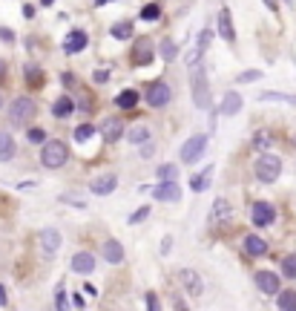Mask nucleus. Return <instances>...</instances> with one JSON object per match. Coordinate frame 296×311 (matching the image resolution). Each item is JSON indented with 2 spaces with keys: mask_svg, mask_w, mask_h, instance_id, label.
<instances>
[{
  "mask_svg": "<svg viewBox=\"0 0 296 311\" xmlns=\"http://www.w3.org/2000/svg\"><path fill=\"white\" fill-rule=\"evenodd\" d=\"M69 161V147L66 142H58V139H49L44 142V150H40V164L49 170H58Z\"/></svg>",
  "mask_w": 296,
  "mask_h": 311,
  "instance_id": "1",
  "label": "nucleus"
},
{
  "mask_svg": "<svg viewBox=\"0 0 296 311\" xmlns=\"http://www.w3.org/2000/svg\"><path fill=\"white\" fill-rule=\"evenodd\" d=\"M9 124L12 127H26L32 118L37 116V104L32 101V98H26V95H20V98H15L9 104Z\"/></svg>",
  "mask_w": 296,
  "mask_h": 311,
  "instance_id": "2",
  "label": "nucleus"
},
{
  "mask_svg": "<svg viewBox=\"0 0 296 311\" xmlns=\"http://www.w3.org/2000/svg\"><path fill=\"white\" fill-rule=\"evenodd\" d=\"M253 170H256V179H259L262 185H273L282 176V159L273 156V153H265V156L256 159V167Z\"/></svg>",
  "mask_w": 296,
  "mask_h": 311,
  "instance_id": "3",
  "label": "nucleus"
},
{
  "mask_svg": "<svg viewBox=\"0 0 296 311\" xmlns=\"http://www.w3.org/2000/svg\"><path fill=\"white\" fill-rule=\"evenodd\" d=\"M193 101L198 110L210 107V87H207V70L204 63H196V75H193Z\"/></svg>",
  "mask_w": 296,
  "mask_h": 311,
  "instance_id": "4",
  "label": "nucleus"
},
{
  "mask_svg": "<svg viewBox=\"0 0 296 311\" xmlns=\"http://www.w3.org/2000/svg\"><path fill=\"white\" fill-rule=\"evenodd\" d=\"M144 98H147V104L153 110H161L170 104V98H173V89L167 81H155V84H150L147 87V92H144Z\"/></svg>",
  "mask_w": 296,
  "mask_h": 311,
  "instance_id": "5",
  "label": "nucleus"
},
{
  "mask_svg": "<svg viewBox=\"0 0 296 311\" xmlns=\"http://www.w3.org/2000/svg\"><path fill=\"white\" fill-rule=\"evenodd\" d=\"M207 150V135H190L184 147H181V161L184 164H196Z\"/></svg>",
  "mask_w": 296,
  "mask_h": 311,
  "instance_id": "6",
  "label": "nucleus"
},
{
  "mask_svg": "<svg viewBox=\"0 0 296 311\" xmlns=\"http://www.w3.org/2000/svg\"><path fill=\"white\" fill-rule=\"evenodd\" d=\"M250 219H253V225H256V228H268V225L276 222V208H273L270 202H253Z\"/></svg>",
  "mask_w": 296,
  "mask_h": 311,
  "instance_id": "7",
  "label": "nucleus"
},
{
  "mask_svg": "<svg viewBox=\"0 0 296 311\" xmlns=\"http://www.w3.org/2000/svg\"><path fill=\"white\" fill-rule=\"evenodd\" d=\"M210 41H213V29L204 26V29H201V35H198V41H196V46H193V49L187 52V66H196V63H201V58H204Z\"/></svg>",
  "mask_w": 296,
  "mask_h": 311,
  "instance_id": "8",
  "label": "nucleus"
},
{
  "mask_svg": "<svg viewBox=\"0 0 296 311\" xmlns=\"http://www.w3.org/2000/svg\"><path fill=\"white\" fill-rule=\"evenodd\" d=\"M153 58H155V52H153V41H150V38L135 41V46H133V63L135 66H150Z\"/></svg>",
  "mask_w": 296,
  "mask_h": 311,
  "instance_id": "9",
  "label": "nucleus"
},
{
  "mask_svg": "<svg viewBox=\"0 0 296 311\" xmlns=\"http://www.w3.org/2000/svg\"><path fill=\"white\" fill-rule=\"evenodd\" d=\"M179 283L184 285V291H187L190 297H201V291H204V285H201V277H198L193 268H184V271H179Z\"/></svg>",
  "mask_w": 296,
  "mask_h": 311,
  "instance_id": "10",
  "label": "nucleus"
},
{
  "mask_svg": "<svg viewBox=\"0 0 296 311\" xmlns=\"http://www.w3.org/2000/svg\"><path fill=\"white\" fill-rule=\"evenodd\" d=\"M87 44H90L87 32H83V29H72L69 35H66V41H63V52L66 55H78V52L87 49Z\"/></svg>",
  "mask_w": 296,
  "mask_h": 311,
  "instance_id": "11",
  "label": "nucleus"
},
{
  "mask_svg": "<svg viewBox=\"0 0 296 311\" xmlns=\"http://www.w3.org/2000/svg\"><path fill=\"white\" fill-rule=\"evenodd\" d=\"M153 196L158 202H179L181 187H179V182H158V185L153 187Z\"/></svg>",
  "mask_w": 296,
  "mask_h": 311,
  "instance_id": "12",
  "label": "nucleus"
},
{
  "mask_svg": "<svg viewBox=\"0 0 296 311\" xmlns=\"http://www.w3.org/2000/svg\"><path fill=\"white\" fill-rule=\"evenodd\" d=\"M227 219H233V204L227 202V199H216L213 211H210V216H207V222L222 225V222H227Z\"/></svg>",
  "mask_w": 296,
  "mask_h": 311,
  "instance_id": "13",
  "label": "nucleus"
},
{
  "mask_svg": "<svg viewBox=\"0 0 296 311\" xmlns=\"http://www.w3.org/2000/svg\"><path fill=\"white\" fill-rule=\"evenodd\" d=\"M69 268L75 271V274H92V271H95V254H90V251H78V254L72 257Z\"/></svg>",
  "mask_w": 296,
  "mask_h": 311,
  "instance_id": "14",
  "label": "nucleus"
},
{
  "mask_svg": "<svg viewBox=\"0 0 296 311\" xmlns=\"http://www.w3.org/2000/svg\"><path fill=\"white\" fill-rule=\"evenodd\" d=\"M98 133L104 135L107 142H118V139L124 135V124H121V118H118V116L104 118V121H101V127H98Z\"/></svg>",
  "mask_w": 296,
  "mask_h": 311,
  "instance_id": "15",
  "label": "nucleus"
},
{
  "mask_svg": "<svg viewBox=\"0 0 296 311\" xmlns=\"http://www.w3.org/2000/svg\"><path fill=\"white\" fill-rule=\"evenodd\" d=\"M115 187H118V176H115V173H107V176H98V179H95V182L90 185V190L95 196H109Z\"/></svg>",
  "mask_w": 296,
  "mask_h": 311,
  "instance_id": "16",
  "label": "nucleus"
},
{
  "mask_svg": "<svg viewBox=\"0 0 296 311\" xmlns=\"http://www.w3.org/2000/svg\"><path fill=\"white\" fill-rule=\"evenodd\" d=\"M40 248L46 254H58L61 251V231L58 228H44L40 231Z\"/></svg>",
  "mask_w": 296,
  "mask_h": 311,
  "instance_id": "17",
  "label": "nucleus"
},
{
  "mask_svg": "<svg viewBox=\"0 0 296 311\" xmlns=\"http://www.w3.org/2000/svg\"><path fill=\"white\" fill-rule=\"evenodd\" d=\"M23 81H26L32 89H44V84H46V72L37 66V63H26L23 66Z\"/></svg>",
  "mask_w": 296,
  "mask_h": 311,
  "instance_id": "18",
  "label": "nucleus"
},
{
  "mask_svg": "<svg viewBox=\"0 0 296 311\" xmlns=\"http://www.w3.org/2000/svg\"><path fill=\"white\" fill-rule=\"evenodd\" d=\"M256 285L265 294H279V274H273V271H256Z\"/></svg>",
  "mask_w": 296,
  "mask_h": 311,
  "instance_id": "19",
  "label": "nucleus"
},
{
  "mask_svg": "<svg viewBox=\"0 0 296 311\" xmlns=\"http://www.w3.org/2000/svg\"><path fill=\"white\" fill-rule=\"evenodd\" d=\"M78 110V104L72 101V95H61V98H55V104H52V116L55 118H69L72 113Z\"/></svg>",
  "mask_w": 296,
  "mask_h": 311,
  "instance_id": "20",
  "label": "nucleus"
},
{
  "mask_svg": "<svg viewBox=\"0 0 296 311\" xmlns=\"http://www.w3.org/2000/svg\"><path fill=\"white\" fill-rule=\"evenodd\" d=\"M219 35L225 38L227 44H236V29H233V20H230V9L219 12Z\"/></svg>",
  "mask_w": 296,
  "mask_h": 311,
  "instance_id": "21",
  "label": "nucleus"
},
{
  "mask_svg": "<svg viewBox=\"0 0 296 311\" xmlns=\"http://www.w3.org/2000/svg\"><path fill=\"white\" fill-rule=\"evenodd\" d=\"M104 259L112 262V265H121L124 262V245L118 239H107L104 242Z\"/></svg>",
  "mask_w": 296,
  "mask_h": 311,
  "instance_id": "22",
  "label": "nucleus"
},
{
  "mask_svg": "<svg viewBox=\"0 0 296 311\" xmlns=\"http://www.w3.org/2000/svg\"><path fill=\"white\" fill-rule=\"evenodd\" d=\"M244 254L247 257H265L268 254V242L262 236H256V233H250V236H244Z\"/></svg>",
  "mask_w": 296,
  "mask_h": 311,
  "instance_id": "23",
  "label": "nucleus"
},
{
  "mask_svg": "<svg viewBox=\"0 0 296 311\" xmlns=\"http://www.w3.org/2000/svg\"><path fill=\"white\" fill-rule=\"evenodd\" d=\"M141 101V92L138 89H124L115 95V107L118 110H135V104Z\"/></svg>",
  "mask_w": 296,
  "mask_h": 311,
  "instance_id": "24",
  "label": "nucleus"
},
{
  "mask_svg": "<svg viewBox=\"0 0 296 311\" xmlns=\"http://www.w3.org/2000/svg\"><path fill=\"white\" fill-rule=\"evenodd\" d=\"M239 110H242V95H239L236 89H230L225 95V101H222V110H219V113H222V116H236Z\"/></svg>",
  "mask_w": 296,
  "mask_h": 311,
  "instance_id": "25",
  "label": "nucleus"
},
{
  "mask_svg": "<svg viewBox=\"0 0 296 311\" xmlns=\"http://www.w3.org/2000/svg\"><path fill=\"white\" fill-rule=\"evenodd\" d=\"M210 179H213V164H210V167H204L196 179H193V182H190V190H193V193H201V190H207Z\"/></svg>",
  "mask_w": 296,
  "mask_h": 311,
  "instance_id": "26",
  "label": "nucleus"
},
{
  "mask_svg": "<svg viewBox=\"0 0 296 311\" xmlns=\"http://www.w3.org/2000/svg\"><path fill=\"white\" fill-rule=\"evenodd\" d=\"M15 159V139L9 133H0V161Z\"/></svg>",
  "mask_w": 296,
  "mask_h": 311,
  "instance_id": "27",
  "label": "nucleus"
},
{
  "mask_svg": "<svg viewBox=\"0 0 296 311\" xmlns=\"http://www.w3.org/2000/svg\"><path fill=\"white\" fill-rule=\"evenodd\" d=\"M133 20H121V23H115V26L109 29V35L115 38V41H130L133 38Z\"/></svg>",
  "mask_w": 296,
  "mask_h": 311,
  "instance_id": "28",
  "label": "nucleus"
},
{
  "mask_svg": "<svg viewBox=\"0 0 296 311\" xmlns=\"http://www.w3.org/2000/svg\"><path fill=\"white\" fill-rule=\"evenodd\" d=\"M276 305L279 308H285V311H293L296 308V291H279Z\"/></svg>",
  "mask_w": 296,
  "mask_h": 311,
  "instance_id": "29",
  "label": "nucleus"
},
{
  "mask_svg": "<svg viewBox=\"0 0 296 311\" xmlns=\"http://www.w3.org/2000/svg\"><path fill=\"white\" fill-rule=\"evenodd\" d=\"M155 176L161 179V182H176V179H179V167H176V164H158Z\"/></svg>",
  "mask_w": 296,
  "mask_h": 311,
  "instance_id": "30",
  "label": "nucleus"
},
{
  "mask_svg": "<svg viewBox=\"0 0 296 311\" xmlns=\"http://www.w3.org/2000/svg\"><path fill=\"white\" fill-rule=\"evenodd\" d=\"M259 101H282V104H293L296 107V95H287V92H262Z\"/></svg>",
  "mask_w": 296,
  "mask_h": 311,
  "instance_id": "31",
  "label": "nucleus"
},
{
  "mask_svg": "<svg viewBox=\"0 0 296 311\" xmlns=\"http://www.w3.org/2000/svg\"><path fill=\"white\" fill-rule=\"evenodd\" d=\"M282 277H287V280H296V254H287V257H282Z\"/></svg>",
  "mask_w": 296,
  "mask_h": 311,
  "instance_id": "32",
  "label": "nucleus"
},
{
  "mask_svg": "<svg viewBox=\"0 0 296 311\" xmlns=\"http://www.w3.org/2000/svg\"><path fill=\"white\" fill-rule=\"evenodd\" d=\"M158 55H161L167 63L176 61V55H179V46H176V41H170V38H167V41L161 44V49H158Z\"/></svg>",
  "mask_w": 296,
  "mask_h": 311,
  "instance_id": "33",
  "label": "nucleus"
},
{
  "mask_svg": "<svg viewBox=\"0 0 296 311\" xmlns=\"http://www.w3.org/2000/svg\"><path fill=\"white\" fill-rule=\"evenodd\" d=\"M92 135H95V127H92V124H81V127H75V142H78V144L90 142Z\"/></svg>",
  "mask_w": 296,
  "mask_h": 311,
  "instance_id": "34",
  "label": "nucleus"
},
{
  "mask_svg": "<svg viewBox=\"0 0 296 311\" xmlns=\"http://www.w3.org/2000/svg\"><path fill=\"white\" fill-rule=\"evenodd\" d=\"M126 139H130L133 144H141V142H147V139H150V130H147V127H133Z\"/></svg>",
  "mask_w": 296,
  "mask_h": 311,
  "instance_id": "35",
  "label": "nucleus"
},
{
  "mask_svg": "<svg viewBox=\"0 0 296 311\" xmlns=\"http://www.w3.org/2000/svg\"><path fill=\"white\" fill-rule=\"evenodd\" d=\"M158 18H161V6L158 3H150V6L141 9V20H158Z\"/></svg>",
  "mask_w": 296,
  "mask_h": 311,
  "instance_id": "36",
  "label": "nucleus"
},
{
  "mask_svg": "<svg viewBox=\"0 0 296 311\" xmlns=\"http://www.w3.org/2000/svg\"><path fill=\"white\" fill-rule=\"evenodd\" d=\"M270 144H273L270 133H256V135H253V147H259V150H268Z\"/></svg>",
  "mask_w": 296,
  "mask_h": 311,
  "instance_id": "37",
  "label": "nucleus"
},
{
  "mask_svg": "<svg viewBox=\"0 0 296 311\" xmlns=\"http://www.w3.org/2000/svg\"><path fill=\"white\" fill-rule=\"evenodd\" d=\"M259 78H262L259 70H247V72H239V75H236L239 84H250V81H259Z\"/></svg>",
  "mask_w": 296,
  "mask_h": 311,
  "instance_id": "38",
  "label": "nucleus"
},
{
  "mask_svg": "<svg viewBox=\"0 0 296 311\" xmlns=\"http://www.w3.org/2000/svg\"><path fill=\"white\" fill-rule=\"evenodd\" d=\"M147 216H150V204H144V208H138V211H135V214L130 216V225H138V222H144Z\"/></svg>",
  "mask_w": 296,
  "mask_h": 311,
  "instance_id": "39",
  "label": "nucleus"
},
{
  "mask_svg": "<svg viewBox=\"0 0 296 311\" xmlns=\"http://www.w3.org/2000/svg\"><path fill=\"white\" fill-rule=\"evenodd\" d=\"M26 139H29L32 144H44V142H46V133L35 127V130H29V133H26Z\"/></svg>",
  "mask_w": 296,
  "mask_h": 311,
  "instance_id": "40",
  "label": "nucleus"
},
{
  "mask_svg": "<svg viewBox=\"0 0 296 311\" xmlns=\"http://www.w3.org/2000/svg\"><path fill=\"white\" fill-rule=\"evenodd\" d=\"M55 305H58V308H66V305H69V300H66V291H63V285H58V294H55Z\"/></svg>",
  "mask_w": 296,
  "mask_h": 311,
  "instance_id": "41",
  "label": "nucleus"
},
{
  "mask_svg": "<svg viewBox=\"0 0 296 311\" xmlns=\"http://www.w3.org/2000/svg\"><path fill=\"white\" fill-rule=\"evenodd\" d=\"M92 81H95V84H107V81H109V70H95V72H92Z\"/></svg>",
  "mask_w": 296,
  "mask_h": 311,
  "instance_id": "42",
  "label": "nucleus"
},
{
  "mask_svg": "<svg viewBox=\"0 0 296 311\" xmlns=\"http://www.w3.org/2000/svg\"><path fill=\"white\" fill-rule=\"evenodd\" d=\"M0 38H3L6 44H15V32H12V29H6V26H0Z\"/></svg>",
  "mask_w": 296,
  "mask_h": 311,
  "instance_id": "43",
  "label": "nucleus"
},
{
  "mask_svg": "<svg viewBox=\"0 0 296 311\" xmlns=\"http://www.w3.org/2000/svg\"><path fill=\"white\" fill-rule=\"evenodd\" d=\"M61 81H63V87H75V84H78V78H75V75H69V72H63Z\"/></svg>",
  "mask_w": 296,
  "mask_h": 311,
  "instance_id": "44",
  "label": "nucleus"
},
{
  "mask_svg": "<svg viewBox=\"0 0 296 311\" xmlns=\"http://www.w3.org/2000/svg\"><path fill=\"white\" fill-rule=\"evenodd\" d=\"M147 308H150V311L158 308V297H155V294H147Z\"/></svg>",
  "mask_w": 296,
  "mask_h": 311,
  "instance_id": "45",
  "label": "nucleus"
},
{
  "mask_svg": "<svg viewBox=\"0 0 296 311\" xmlns=\"http://www.w3.org/2000/svg\"><path fill=\"white\" fill-rule=\"evenodd\" d=\"M72 302H75L78 308H83V305H87V302H83V297H81V294H72Z\"/></svg>",
  "mask_w": 296,
  "mask_h": 311,
  "instance_id": "46",
  "label": "nucleus"
},
{
  "mask_svg": "<svg viewBox=\"0 0 296 311\" xmlns=\"http://www.w3.org/2000/svg\"><path fill=\"white\" fill-rule=\"evenodd\" d=\"M23 18H35V6H29L26 3V6H23Z\"/></svg>",
  "mask_w": 296,
  "mask_h": 311,
  "instance_id": "47",
  "label": "nucleus"
},
{
  "mask_svg": "<svg viewBox=\"0 0 296 311\" xmlns=\"http://www.w3.org/2000/svg\"><path fill=\"white\" fill-rule=\"evenodd\" d=\"M170 245H173V239H170V236H167V239L161 242V254H170Z\"/></svg>",
  "mask_w": 296,
  "mask_h": 311,
  "instance_id": "48",
  "label": "nucleus"
},
{
  "mask_svg": "<svg viewBox=\"0 0 296 311\" xmlns=\"http://www.w3.org/2000/svg\"><path fill=\"white\" fill-rule=\"evenodd\" d=\"M265 6H268L270 12H279V3H276V0H265Z\"/></svg>",
  "mask_w": 296,
  "mask_h": 311,
  "instance_id": "49",
  "label": "nucleus"
},
{
  "mask_svg": "<svg viewBox=\"0 0 296 311\" xmlns=\"http://www.w3.org/2000/svg\"><path fill=\"white\" fill-rule=\"evenodd\" d=\"M6 302H9V297H6V288L0 285V305H6Z\"/></svg>",
  "mask_w": 296,
  "mask_h": 311,
  "instance_id": "50",
  "label": "nucleus"
},
{
  "mask_svg": "<svg viewBox=\"0 0 296 311\" xmlns=\"http://www.w3.org/2000/svg\"><path fill=\"white\" fill-rule=\"evenodd\" d=\"M6 78V61H0V81Z\"/></svg>",
  "mask_w": 296,
  "mask_h": 311,
  "instance_id": "51",
  "label": "nucleus"
},
{
  "mask_svg": "<svg viewBox=\"0 0 296 311\" xmlns=\"http://www.w3.org/2000/svg\"><path fill=\"white\" fill-rule=\"evenodd\" d=\"M107 3H112V0H95V6H107Z\"/></svg>",
  "mask_w": 296,
  "mask_h": 311,
  "instance_id": "52",
  "label": "nucleus"
},
{
  "mask_svg": "<svg viewBox=\"0 0 296 311\" xmlns=\"http://www.w3.org/2000/svg\"><path fill=\"white\" fill-rule=\"evenodd\" d=\"M55 0H40V6H52Z\"/></svg>",
  "mask_w": 296,
  "mask_h": 311,
  "instance_id": "53",
  "label": "nucleus"
},
{
  "mask_svg": "<svg viewBox=\"0 0 296 311\" xmlns=\"http://www.w3.org/2000/svg\"><path fill=\"white\" fill-rule=\"evenodd\" d=\"M0 107H3V95H0Z\"/></svg>",
  "mask_w": 296,
  "mask_h": 311,
  "instance_id": "54",
  "label": "nucleus"
},
{
  "mask_svg": "<svg viewBox=\"0 0 296 311\" xmlns=\"http://www.w3.org/2000/svg\"><path fill=\"white\" fill-rule=\"evenodd\" d=\"M287 3H290V0H287Z\"/></svg>",
  "mask_w": 296,
  "mask_h": 311,
  "instance_id": "55",
  "label": "nucleus"
}]
</instances>
